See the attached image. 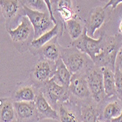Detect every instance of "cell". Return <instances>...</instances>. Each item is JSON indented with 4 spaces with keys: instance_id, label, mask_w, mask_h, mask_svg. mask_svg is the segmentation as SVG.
I'll return each mask as SVG.
<instances>
[{
    "instance_id": "1",
    "label": "cell",
    "mask_w": 122,
    "mask_h": 122,
    "mask_svg": "<svg viewBox=\"0 0 122 122\" xmlns=\"http://www.w3.org/2000/svg\"><path fill=\"white\" fill-rule=\"evenodd\" d=\"M73 44L76 49L88 55L95 63L100 61L104 56L103 36L98 39L90 37L88 35L86 27H84L80 37L73 41Z\"/></svg>"
},
{
    "instance_id": "2",
    "label": "cell",
    "mask_w": 122,
    "mask_h": 122,
    "mask_svg": "<svg viewBox=\"0 0 122 122\" xmlns=\"http://www.w3.org/2000/svg\"><path fill=\"white\" fill-rule=\"evenodd\" d=\"M22 15L27 17L33 27V39L38 38L41 35L49 31L54 27L55 24L51 20L49 13H43L31 10L24 4H22Z\"/></svg>"
},
{
    "instance_id": "3",
    "label": "cell",
    "mask_w": 122,
    "mask_h": 122,
    "mask_svg": "<svg viewBox=\"0 0 122 122\" xmlns=\"http://www.w3.org/2000/svg\"><path fill=\"white\" fill-rule=\"evenodd\" d=\"M43 91H41L46 100L53 108L57 106L59 102H64L68 99V88L58 84L53 78L43 83Z\"/></svg>"
},
{
    "instance_id": "4",
    "label": "cell",
    "mask_w": 122,
    "mask_h": 122,
    "mask_svg": "<svg viewBox=\"0 0 122 122\" xmlns=\"http://www.w3.org/2000/svg\"><path fill=\"white\" fill-rule=\"evenodd\" d=\"M60 58L72 74L80 72L86 63L83 53L77 49H66L60 50Z\"/></svg>"
},
{
    "instance_id": "5",
    "label": "cell",
    "mask_w": 122,
    "mask_h": 122,
    "mask_svg": "<svg viewBox=\"0 0 122 122\" xmlns=\"http://www.w3.org/2000/svg\"><path fill=\"white\" fill-rule=\"evenodd\" d=\"M91 95L97 102H101L105 98L103 85V75L101 69H93L86 76Z\"/></svg>"
},
{
    "instance_id": "6",
    "label": "cell",
    "mask_w": 122,
    "mask_h": 122,
    "mask_svg": "<svg viewBox=\"0 0 122 122\" xmlns=\"http://www.w3.org/2000/svg\"><path fill=\"white\" fill-rule=\"evenodd\" d=\"M32 32H34L32 26L25 15L21 17V23L15 29L7 30V32L14 43H23L28 40Z\"/></svg>"
},
{
    "instance_id": "7",
    "label": "cell",
    "mask_w": 122,
    "mask_h": 122,
    "mask_svg": "<svg viewBox=\"0 0 122 122\" xmlns=\"http://www.w3.org/2000/svg\"><path fill=\"white\" fill-rule=\"evenodd\" d=\"M35 104H36L38 120H41L43 118L59 120L58 112L52 107V106L46 100L42 92L40 91L38 94L36 95Z\"/></svg>"
},
{
    "instance_id": "8",
    "label": "cell",
    "mask_w": 122,
    "mask_h": 122,
    "mask_svg": "<svg viewBox=\"0 0 122 122\" xmlns=\"http://www.w3.org/2000/svg\"><path fill=\"white\" fill-rule=\"evenodd\" d=\"M18 122H27L37 117V112L35 102H13Z\"/></svg>"
},
{
    "instance_id": "9",
    "label": "cell",
    "mask_w": 122,
    "mask_h": 122,
    "mask_svg": "<svg viewBox=\"0 0 122 122\" xmlns=\"http://www.w3.org/2000/svg\"><path fill=\"white\" fill-rule=\"evenodd\" d=\"M68 90L74 97L79 99H86L91 95L86 79L77 74H72Z\"/></svg>"
},
{
    "instance_id": "10",
    "label": "cell",
    "mask_w": 122,
    "mask_h": 122,
    "mask_svg": "<svg viewBox=\"0 0 122 122\" xmlns=\"http://www.w3.org/2000/svg\"><path fill=\"white\" fill-rule=\"evenodd\" d=\"M106 14L104 9L102 7H97L93 9L91 13L89 20L86 29L90 37L94 38L95 32L98 30L105 21Z\"/></svg>"
},
{
    "instance_id": "11",
    "label": "cell",
    "mask_w": 122,
    "mask_h": 122,
    "mask_svg": "<svg viewBox=\"0 0 122 122\" xmlns=\"http://www.w3.org/2000/svg\"><path fill=\"white\" fill-rule=\"evenodd\" d=\"M55 69L52 68L50 61L47 60H41L36 65L33 70L34 79L37 82L44 83L54 76Z\"/></svg>"
},
{
    "instance_id": "12",
    "label": "cell",
    "mask_w": 122,
    "mask_h": 122,
    "mask_svg": "<svg viewBox=\"0 0 122 122\" xmlns=\"http://www.w3.org/2000/svg\"><path fill=\"white\" fill-rule=\"evenodd\" d=\"M71 77L72 74L69 71L62 59L60 57L59 60L55 62V73L52 78L58 84L69 88Z\"/></svg>"
},
{
    "instance_id": "13",
    "label": "cell",
    "mask_w": 122,
    "mask_h": 122,
    "mask_svg": "<svg viewBox=\"0 0 122 122\" xmlns=\"http://www.w3.org/2000/svg\"><path fill=\"white\" fill-rule=\"evenodd\" d=\"M17 121L13 101L10 98L0 99V122Z\"/></svg>"
},
{
    "instance_id": "14",
    "label": "cell",
    "mask_w": 122,
    "mask_h": 122,
    "mask_svg": "<svg viewBox=\"0 0 122 122\" xmlns=\"http://www.w3.org/2000/svg\"><path fill=\"white\" fill-rule=\"evenodd\" d=\"M101 71L103 75V85L106 97H113L116 96L114 70L110 67L103 66Z\"/></svg>"
},
{
    "instance_id": "15",
    "label": "cell",
    "mask_w": 122,
    "mask_h": 122,
    "mask_svg": "<svg viewBox=\"0 0 122 122\" xmlns=\"http://www.w3.org/2000/svg\"><path fill=\"white\" fill-rule=\"evenodd\" d=\"M57 38H55L41 48V55L50 62H56L60 57V50L57 45Z\"/></svg>"
},
{
    "instance_id": "16",
    "label": "cell",
    "mask_w": 122,
    "mask_h": 122,
    "mask_svg": "<svg viewBox=\"0 0 122 122\" xmlns=\"http://www.w3.org/2000/svg\"><path fill=\"white\" fill-rule=\"evenodd\" d=\"M58 33H59V26L57 24L54 25V27L51 30L41 35L38 38L32 40L30 45L32 48H35L36 49H41L42 46L46 44L47 43H49L51 40H53L55 38H57Z\"/></svg>"
},
{
    "instance_id": "17",
    "label": "cell",
    "mask_w": 122,
    "mask_h": 122,
    "mask_svg": "<svg viewBox=\"0 0 122 122\" xmlns=\"http://www.w3.org/2000/svg\"><path fill=\"white\" fill-rule=\"evenodd\" d=\"M20 5L19 0H0V8L6 19L13 18L20 10Z\"/></svg>"
},
{
    "instance_id": "18",
    "label": "cell",
    "mask_w": 122,
    "mask_h": 122,
    "mask_svg": "<svg viewBox=\"0 0 122 122\" xmlns=\"http://www.w3.org/2000/svg\"><path fill=\"white\" fill-rule=\"evenodd\" d=\"M122 111V101L117 99L110 102L104 107L102 112V118L109 122L112 119L118 117Z\"/></svg>"
},
{
    "instance_id": "19",
    "label": "cell",
    "mask_w": 122,
    "mask_h": 122,
    "mask_svg": "<svg viewBox=\"0 0 122 122\" xmlns=\"http://www.w3.org/2000/svg\"><path fill=\"white\" fill-rule=\"evenodd\" d=\"M57 10L65 22L74 19L75 15L71 0H59Z\"/></svg>"
},
{
    "instance_id": "20",
    "label": "cell",
    "mask_w": 122,
    "mask_h": 122,
    "mask_svg": "<svg viewBox=\"0 0 122 122\" xmlns=\"http://www.w3.org/2000/svg\"><path fill=\"white\" fill-rule=\"evenodd\" d=\"M15 102H35L36 95L34 89L31 86L24 85L21 86L17 90L14 94Z\"/></svg>"
},
{
    "instance_id": "21",
    "label": "cell",
    "mask_w": 122,
    "mask_h": 122,
    "mask_svg": "<svg viewBox=\"0 0 122 122\" xmlns=\"http://www.w3.org/2000/svg\"><path fill=\"white\" fill-rule=\"evenodd\" d=\"M66 27L68 32L69 36L73 41L79 38L84 30L81 24L74 19L66 21Z\"/></svg>"
},
{
    "instance_id": "22",
    "label": "cell",
    "mask_w": 122,
    "mask_h": 122,
    "mask_svg": "<svg viewBox=\"0 0 122 122\" xmlns=\"http://www.w3.org/2000/svg\"><path fill=\"white\" fill-rule=\"evenodd\" d=\"M58 115L60 122H82L74 111L67 108L63 104L59 106Z\"/></svg>"
},
{
    "instance_id": "23",
    "label": "cell",
    "mask_w": 122,
    "mask_h": 122,
    "mask_svg": "<svg viewBox=\"0 0 122 122\" xmlns=\"http://www.w3.org/2000/svg\"><path fill=\"white\" fill-rule=\"evenodd\" d=\"M99 113L97 108L91 105L85 106L81 110L82 122H98Z\"/></svg>"
},
{
    "instance_id": "24",
    "label": "cell",
    "mask_w": 122,
    "mask_h": 122,
    "mask_svg": "<svg viewBox=\"0 0 122 122\" xmlns=\"http://www.w3.org/2000/svg\"><path fill=\"white\" fill-rule=\"evenodd\" d=\"M22 4L25 5L31 10L43 13H49L46 5L43 0H25L24 3Z\"/></svg>"
},
{
    "instance_id": "25",
    "label": "cell",
    "mask_w": 122,
    "mask_h": 122,
    "mask_svg": "<svg viewBox=\"0 0 122 122\" xmlns=\"http://www.w3.org/2000/svg\"><path fill=\"white\" fill-rule=\"evenodd\" d=\"M114 78L116 95L122 101V72L116 66L114 69Z\"/></svg>"
},
{
    "instance_id": "26",
    "label": "cell",
    "mask_w": 122,
    "mask_h": 122,
    "mask_svg": "<svg viewBox=\"0 0 122 122\" xmlns=\"http://www.w3.org/2000/svg\"><path fill=\"white\" fill-rule=\"evenodd\" d=\"M45 2V4L46 5V7H47V9H48V12H49V16H50V19L52 21V22L54 23V24H57V19L55 17V15L53 13V10H52V8H51V0H43Z\"/></svg>"
},
{
    "instance_id": "27",
    "label": "cell",
    "mask_w": 122,
    "mask_h": 122,
    "mask_svg": "<svg viewBox=\"0 0 122 122\" xmlns=\"http://www.w3.org/2000/svg\"><path fill=\"white\" fill-rule=\"evenodd\" d=\"M115 66L117 67L122 72V47L117 52L115 61Z\"/></svg>"
},
{
    "instance_id": "28",
    "label": "cell",
    "mask_w": 122,
    "mask_h": 122,
    "mask_svg": "<svg viewBox=\"0 0 122 122\" xmlns=\"http://www.w3.org/2000/svg\"><path fill=\"white\" fill-rule=\"evenodd\" d=\"M121 3H122V0H109V2L107 3H106V5H104V7L103 8L105 10L109 7H111L112 9H116L117 6Z\"/></svg>"
},
{
    "instance_id": "29",
    "label": "cell",
    "mask_w": 122,
    "mask_h": 122,
    "mask_svg": "<svg viewBox=\"0 0 122 122\" xmlns=\"http://www.w3.org/2000/svg\"><path fill=\"white\" fill-rule=\"evenodd\" d=\"M110 122H122V111L121 112V114L118 117H116L115 118H112Z\"/></svg>"
},
{
    "instance_id": "30",
    "label": "cell",
    "mask_w": 122,
    "mask_h": 122,
    "mask_svg": "<svg viewBox=\"0 0 122 122\" xmlns=\"http://www.w3.org/2000/svg\"><path fill=\"white\" fill-rule=\"evenodd\" d=\"M101 1H102V2H109V0H101Z\"/></svg>"
},
{
    "instance_id": "31",
    "label": "cell",
    "mask_w": 122,
    "mask_h": 122,
    "mask_svg": "<svg viewBox=\"0 0 122 122\" xmlns=\"http://www.w3.org/2000/svg\"><path fill=\"white\" fill-rule=\"evenodd\" d=\"M98 122H102V121H100L99 120V121H98Z\"/></svg>"
},
{
    "instance_id": "32",
    "label": "cell",
    "mask_w": 122,
    "mask_h": 122,
    "mask_svg": "<svg viewBox=\"0 0 122 122\" xmlns=\"http://www.w3.org/2000/svg\"><path fill=\"white\" fill-rule=\"evenodd\" d=\"M15 122H18V121H15Z\"/></svg>"
}]
</instances>
